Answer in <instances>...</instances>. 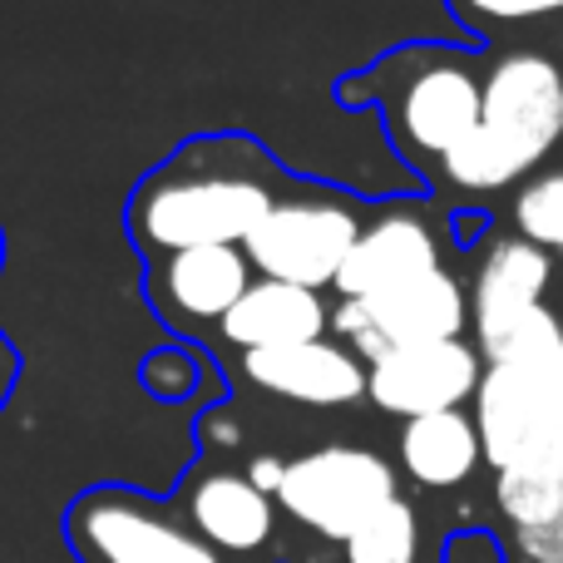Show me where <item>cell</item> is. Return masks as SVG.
Here are the masks:
<instances>
[{"mask_svg": "<svg viewBox=\"0 0 563 563\" xmlns=\"http://www.w3.org/2000/svg\"><path fill=\"white\" fill-rule=\"evenodd\" d=\"M455 15L470 30H499V25H525V20L559 15L563 0H450Z\"/></svg>", "mask_w": 563, "mask_h": 563, "instance_id": "cell-20", "label": "cell"}, {"mask_svg": "<svg viewBox=\"0 0 563 563\" xmlns=\"http://www.w3.org/2000/svg\"><path fill=\"white\" fill-rule=\"evenodd\" d=\"M243 475L253 479V485L263 489V495H273V499H277L282 475H287V460H282V455H253V465H247Z\"/></svg>", "mask_w": 563, "mask_h": 563, "instance_id": "cell-23", "label": "cell"}, {"mask_svg": "<svg viewBox=\"0 0 563 563\" xmlns=\"http://www.w3.org/2000/svg\"><path fill=\"white\" fill-rule=\"evenodd\" d=\"M465 327H470V291L450 267L406 277L366 301H336V307H331V331H336V341L356 351L366 366L380 361L386 351L430 346V341H460Z\"/></svg>", "mask_w": 563, "mask_h": 563, "instance_id": "cell-7", "label": "cell"}, {"mask_svg": "<svg viewBox=\"0 0 563 563\" xmlns=\"http://www.w3.org/2000/svg\"><path fill=\"white\" fill-rule=\"evenodd\" d=\"M247 139H194L184 154L148 174L129 198V233L148 257L188 247H243L277 203V188L257 174Z\"/></svg>", "mask_w": 563, "mask_h": 563, "instance_id": "cell-1", "label": "cell"}, {"mask_svg": "<svg viewBox=\"0 0 563 563\" xmlns=\"http://www.w3.org/2000/svg\"><path fill=\"white\" fill-rule=\"evenodd\" d=\"M257 282L243 247H188L164 253L148 267V301L178 331L223 327V317Z\"/></svg>", "mask_w": 563, "mask_h": 563, "instance_id": "cell-10", "label": "cell"}, {"mask_svg": "<svg viewBox=\"0 0 563 563\" xmlns=\"http://www.w3.org/2000/svg\"><path fill=\"white\" fill-rule=\"evenodd\" d=\"M65 539L79 563H233L178 509L124 485H95L69 505Z\"/></svg>", "mask_w": 563, "mask_h": 563, "instance_id": "cell-5", "label": "cell"}, {"mask_svg": "<svg viewBox=\"0 0 563 563\" xmlns=\"http://www.w3.org/2000/svg\"><path fill=\"white\" fill-rule=\"evenodd\" d=\"M184 519L223 559H257L277 539V499L238 470H194L184 485Z\"/></svg>", "mask_w": 563, "mask_h": 563, "instance_id": "cell-14", "label": "cell"}, {"mask_svg": "<svg viewBox=\"0 0 563 563\" xmlns=\"http://www.w3.org/2000/svg\"><path fill=\"white\" fill-rule=\"evenodd\" d=\"M549 282H554V257L544 247L525 243L519 233L495 238L485 247L475 282H470V327L479 331V356L544 307Z\"/></svg>", "mask_w": 563, "mask_h": 563, "instance_id": "cell-11", "label": "cell"}, {"mask_svg": "<svg viewBox=\"0 0 563 563\" xmlns=\"http://www.w3.org/2000/svg\"><path fill=\"white\" fill-rule=\"evenodd\" d=\"M0 267H5V233H0Z\"/></svg>", "mask_w": 563, "mask_h": 563, "instance_id": "cell-25", "label": "cell"}, {"mask_svg": "<svg viewBox=\"0 0 563 563\" xmlns=\"http://www.w3.org/2000/svg\"><path fill=\"white\" fill-rule=\"evenodd\" d=\"M198 440L213 450H238L243 445V426H238L228 410H208V416L198 420Z\"/></svg>", "mask_w": 563, "mask_h": 563, "instance_id": "cell-22", "label": "cell"}, {"mask_svg": "<svg viewBox=\"0 0 563 563\" xmlns=\"http://www.w3.org/2000/svg\"><path fill=\"white\" fill-rule=\"evenodd\" d=\"M15 376H20V356H15V346H10V336L0 331V406H5L10 390H15Z\"/></svg>", "mask_w": 563, "mask_h": 563, "instance_id": "cell-24", "label": "cell"}, {"mask_svg": "<svg viewBox=\"0 0 563 563\" xmlns=\"http://www.w3.org/2000/svg\"><path fill=\"white\" fill-rule=\"evenodd\" d=\"M356 238V203H346L341 194H327V188H307V194H277L267 218L247 233L243 253L257 277L327 291Z\"/></svg>", "mask_w": 563, "mask_h": 563, "instance_id": "cell-6", "label": "cell"}, {"mask_svg": "<svg viewBox=\"0 0 563 563\" xmlns=\"http://www.w3.org/2000/svg\"><path fill=\"white\" fill-rule=\"evenodd\" d=\"M509 218H515V233L525 238V243L544 247L549 257L563 253V168L525 178Z\"/></svg>", "mask_w": 563, "mask_h": 563, "instance_id": "cell-19", "label": "cell"}, {"mask_svg": "<svg viewBox=\"0 0 563 563\" xmlns=\"http://www.w3.org/2000/svg\"><path fill=\"white\" fill-rule=\"evenodd\" d=\"M238 366L257 390L297 400V406L336 410L366 400V361L331 336L277 351H247V356H238Z\"/></svg>", "mask_w": 563, "mask_h": 563, "instance_id": "cell-12", "label": "cell"}, {"mask_svg": "<svg viewBox=\"0 0 563 563\" xmlns=\"http://www.w3.org/2000/svg\"><path fill=\"white\" fill-rule=\"evenodd\" d=\"M479 89L485 65L450 45H400L366 75L341 79V99H376L396 154L430 168L479 124Z\"/></svg>", "mask_w": 563, "mask_h": 563, "instance_id": "cell-3", "label": "cell"}, {"mask_svg": "<svg viewBox=\"0 0 563 563\" xmlns=\"http://www.w3.org/2000/svg\"><path fill=\"white\" fill-rule=\"evenodd\" d=\"M341 549H346V563H420L426 529H420L416 505L396 495L390 505H380L371 519H361Z\"/></svg>", "mask_w": 563, "mask_h": 563, "instance_id": "cell-18", "label": "cell"}, {"mask_svg": "<svg viewBox=\"0 0 563 563\" xmlns=\"http://www.w3.org/2000/svg\"><path fill=\"white\" fill-rule=\"evenodd\" d=\"M479 430L470 410L400 420V470L426 489H460L479 470Z\"/></svg>", "mask_w": 563, "mask_h": 563, "instance_id": "cell-17", "label": "cell"}, {"mask_svg": "<svg viewBox=\"0 0 563 563\" xmlns=\"http://www.w3.org/2000/svg\"><path fill=\"white\" fill-rule=\"evenodd\" d=\"M139 376H144V386L154 390L158 400H184V396H194V386H198V361L188 356L184 346H158L144 356Z\"/></svg>", "mask_w": 563, "mask_h": 563, "instance_id": "cell-21", "label": "cell"}, {"mask_svg": "<svg viewBox=\"0 0 563 563\" xmlns=\"http://www.w3.org/2000/svg\"><path fill=\"white\" fill-rule=\"evenodd\" d=\"M396 495V465L386 455L366 445H321L287 460L277 505L317 539L346 544L351 529L376 515L380 505H390Z\"/></svg>", "mask_w": 563, "mask_h": 563, "instance_id": "cell-8", "label": "cell"}, {"mask_svg": "<svg viewBox=\"0 0 563 563\" xmlns=\"http://www.w3.org/2000/svg\"><path fill=\"white\" fill-rule=\"evenodd\" d=\"M327 331H331V307L321 291L257 277L253 287L243 291V301L223 317L218 336H223V346H233L238 356H247V351H277V346H301V341H321Z\"/></svg>", "mask_w": 563, "mask_h": 563, "instance_id": "cell-16", "label": "cell"}, {"mask_svg": "<svg viewBox=\"0 0 563 563\" xmlns=\"http://www.w3.org/2000/svg\"><path fill=\"white\" fill-rule=\"evenodd\" d=\"M435 267H445L440 263L435 228H430L420 213H410V208H390V213L361 223V238L351 243V253H346V263H341L336 282H331V291H336L341 301H366V297H376V291L396 287V282H406V277L435 273Z\"/></svg>", "mask_w": 563, "mask_h": 563, "instance_id": "cell-13", "label": "cell"}, {"mask_svg": "<svg viewBox=\"0 0 563 563\" xmlns=\"http://www.w3.org/2000/svg\"><path fill=\"white\" fill-rule=\"evenodd\" d=\"M495 509L525 563H563V445L495 475Z\"/></svg>", "mask_w": 563, "mask_h": 563, "instance_id": "cell-15", "label": "cell"}, {"mask_svg": "<svg viewBox=\"0 0 563 563\" xmlns=\"http://www.w3.org/2000/svg\"><path fill=\"white\" fill-rule=\"evenodd\" d=\"M485 376L479 346L460 341H430V346L386 351L366 366V400L396 420L440 416V410H465Z\"/></svg>", "mask_w": 563, "mask_h": 563, "instance_id": "cell-9", "label": "cell"}, {"mask_svg": "<svg viewBox=\"0 0 563 563\" xmlns=\"http://www.w3.org/2000/svg\"><path fill=\"white\" fill-rule=\"evenodd\" d=\"M485 465L515 470L563 445V346L534 356L485 361L479 390L470 400Z\"/></svg>", "mask_w": 563, "mask_h": 563, "instance_id": "cell-4", "label": "cell"}, {"mask_svg": "<svg viewBox=\"0 0 563 563\" xmlns=\"http://www.w3.org/2000/svg\"><path fill=\"white\" fill-rule=\"evenodd\" d=\"M563 139V69L539 49H509L485 69L479 124L435 164L450 188L499 194L534 178Z\"/></svg>", "mask_w": 563, "mask_h": 563, "instance_id": "cell-2", "label": "cell"}]
</instances>
